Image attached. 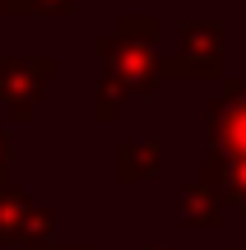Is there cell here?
<instances>
[{
	"label": "cell",
	"mask_w": 246,
	"mask_h": 250,
	"mask_svg": "<svg viewBox=\"0 0 246 250\" xmlns=\"http://www.w3.org/2000/svg\"><path fill=\"white\" fill-rule=\"evenodd\" d=\"M223 204H228V199H223V190L214 186L209 176L181 190V218H186L191 227H200V223H204V227H214V223L223 218Z\"/></svg>",
	"instance_id": "cell-6"
},
{
	"label": "cell",
	"mask_w": 246,
	"mask_h": 250,
	"mask_svg": "<svg viewBox=\"0 0 246 250\" xmlns=\"http://www.w3.org/2000/svg\"><path fill=\"white\" fill-rule=\"evenodd\" d=\"M102 51V102H98V116L112 121L116 116V98H149L163 79V65L158 56L149 51V33H126L121 28L116 37H102L98 42Z\"/></svg>",
	"instance_id": "cell-1"
},
{
	"label": "cell",
	"mask_w": 246,
	"mask_h": 250,
	"mask_svg": "<svg viewBox=\"0 0 246 250\" xmlns=\"http://www.w3.org/2000/svg\"><path fill=\"white\" fill-rule=\"evenodd\" d=\"M242 218H246V204H242Z\"/></svg>",
	"instance_id": "cell-11"
},
{
	"label": "cell",
	"mask_w": 246,
	"mask_h": 250,
	"mask_svg": "<svg viewBox=\"0 0 246 250\" xmlns=\"http://www.w3.org/2000/svg\"><path fill=\"white\" fill-rule=\"evenodd\" d=\"M163 167L158 144H121V181H154Z\"/></svg>",
	"instance_id": "cell-7"
},
{
	"label": "cell",
	"mask_w": 246,
	"mask_h": 250,
	"mask_svg": "<svg viewBox=\"0 0 246 250\" xmlns=\"http://www.w3.org/2000/svg\"><path fill=\"white\" fill-rule=\"evenodd\" d=\"M0 14H9V0H0Z\"/></svg>",
	"instance_id": "cell-10"
},
{
	"label": "cell",
	"mask_w": 246,
	"mask_h": 250,
	"mask_svg": "<svg viewBox=\"0 0 246 250\" xmlns=\"http://www.w3.org/2000/svg\"><path fill=\"white\" fill-rule=\"evenodd\" d=\"M51 74H56L51 61H33V56H5V61H0V102L9 107V116L19 125L33 121L37 102L46 98Z\"/></svg>",
	"instance_id": "cell-2"
},
{
	"label": "cell",
	"mask_w": 246,
	"mask_h": 250,
	"mask_svg": "<svg viewBox=\"0 0 246 250\" xmlns=\"http://www.w3.org/2000/svg\"><path fill=\"white\" fill-rule=\"evenodd\" d=\"M209 139L219 153H246V83H223L209 107Z\"/></svg>",
	"instance_id": "cell-5"
},
{
	"label": "cell",
	"mask_w": 246,
	"mask_h": 250,
	"mask_svg": "<svg viewBox=\"0 0 246 250\" xmlns=\"http://www.w3.org/2000/svg\"><path fill=\"white\" fill-rule=\"evenodd\" d=\"M74 0H9V14H70Z\"/></svg>",
	"instance_id": "cell-8"
},
{
	"label": "cell",
	"mask_w": 246,
	"mask_h": 250,
	"mask_svg": "<svg viewBox=\"0 0 246 250\" xmlns=\"http://www.w3.org/2000/svg\"><path fill=\"white\" fill-rule=\"evenodd\" d=\"M223 65V28L219 23H186L181 28V51L167 65V74L177 79H204V74H219Z\"/></svg>",
	"instance_id": "cell-4"
},
{
	"label": "cell",
	"mask_w": 246,
	"mask_h": 250,
	"mask_svg": "<svg viewBox=\"0 0 246 250\" xmlns=\"http://www.w3.org/2000/svg\"><path fill=\"white\" fill-rule=\"evenodd\" d=\"M51 236V213L37 208L19 186L0 181V241L5 246H46Z\"/></svg>",
	"instance_id": "cell-3"
},
{
	"label": "cell",
	"mask_w": 246,
	"mask_h": 250,
	"mask_svg": "<svg viewBox=\"0 0 246 250\" xmlns=\"http://www.w3.org/2000/svg\"><path fill=\"white\" fill-rule=\"evenodd\" d=\"M0 181H9V134L0 130Z\"/></svg>",
	"instance_id": "cell-9"
}]
</instances>
